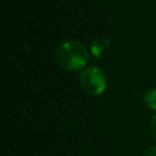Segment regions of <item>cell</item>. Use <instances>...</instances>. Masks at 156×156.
Masks as SVG:
<instances>
[{"label":"cell","instance_id":"obj_1","mask_svg":"<svg viewBox=\"0 0 156 156\" xmlns=\"http://www.w3.org/2000/svg\"><path fill=\"white\" fill-rule=\"evenodd\" d=\"M56 62L67 71H78L88 61V50L83 43L77 40L63 41L56 50Z\"/></svg>","mask_w":156,"mask_h":156},{"label":"cell","instance_id":"obj_4","mask_svg":"<svg viewBox=\"0 0 156 156\" xmlns=\"http://www.w3.org/2000/svg\"><path fill=\"white\" fill-rule=\"evenodd\" d=\"M144 101L147 105L149 108L151 110H156V88L155 89H150L145 93L144 95Z\"/></svg>","mask_w":156,"mask_h":156},{"label":"cell","instance_id":"obj_3","mask_svg":"<svg viewBox=\"0 0 156 156\" xmlns=\"http://www.w3.org/2000/svg\"><path fill=\"white\" fill-rule=\"evenodd\" d=\"M107 49H108V39L105 38V37H99V38H96V39L93 41V44H91V52H93L95 56H98V57L102 56V54H104Z\"/></svg>","mask_w":156,"mask_h":156},{"label":"cell","instance_id":"obj_2","mask_svg":"<svg viewBox=\"0 0 156 156\" xmlns=\"http://www.w3.org/2000/svg\"><path fill=\"white\" fill-rule=\"evenodd\" d=\"M79 83L83 90L90 95H101L106 89V77L98 67H88L79 76Z\"/></svg>","mask_w":156,"mask_h":156},{"label":"cell","instance_id":"obj_6","mask_svg":"<svg viewBox=\"0 0 156 156\" xmlns=\"http://www.w3.org/2000/svg\"><path fill=\"white\" fill-rule=\"evenodd\" d=\"M144 156H156V145L152 146V147H150V149L145 152Z\"/></svg>","mask_w":156,"mask_h":156},{"label":"cell","instance_id":"obj_5","mask_svg":"<svg viewBox=\"0 0 156 156\" xmlns=\"http://www.w3.org/2000/svg\"><path fill=\"white\" fill-rule=\"evenodd\" d=\"M150 128H151V133L154 135V138L156 139V113L152 116L151 118V123H150Z\"/></svg>","mask_w":156,"mask_h":156}]
</instances>
